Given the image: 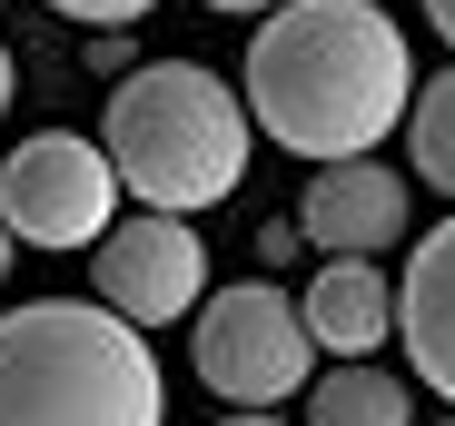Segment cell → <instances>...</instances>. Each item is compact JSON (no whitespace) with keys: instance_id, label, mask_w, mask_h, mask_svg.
<instances>
[{"instance_id":"cell-1","label":"cell","mask_w":455,"mask_h":426,"mask_svg":"<svg viewBox=\"0 0 455 426\" xmlns=\"http://www.w3.org/2000/svg\"><path fill=\"white\" fill-rule=\"evenodd\" d=\"M248 109L297 159H366L396 119H416L406 30L376 0H287L248 40Z\"/></svg>"},{"instance_id":"cell-2","label":"cell","mask_w":455,"mask_h":426,"mask_svg":"<svg viewBox=\"0 0 455 426\" xmlns=\"http://www.w3.org/2000/svg\"><path fill=\"white\" fill-rule=\"evenodd\" d=\"M0 426H169L148 327L109 298H30L0 317Z\"/></svg>"},{"instance_id":"cell-3","label":"cell","mask_w":455,"mask_h":426,"mask_svg":"<svg viewBox=\"0 0 455 426\" xmlns=\"http://www.w3.org/2000/svg\"><path fill=\"white\" fill-rule=\"evenodd\" d=\"M248 129H258V109L228 90L218 69H198V60H148L139 80L109 90V119H100L129 198L169 208V219H198V208L238 198Z\"/></svg>"},{"instance_id":"cell-4","label":"cell","mask_w":455,"mask_h":426,"mask_svg":"<svg viewBox=\"0 0 455 426\" xmlns=\"http://www.w3.org/2000/svg\"><path fill=\"white\" fill-rule=\"evenodd\" d=\"M198 387L228 397V406H277V397H307L317 387V327L297 298H277L267 277H238V288H218L198 317Z\"/></svg>"},{"instance_id":"cell-5","label":"cell","mask_w":455,"mask_h":426,"mask_svg":"<svg viewBox=\"0 0 455 426\" xmlns=\"http://www.w3.org/2000/svg\"><path fill=\"white\" fill-rule=\"evenodd\" d=\"M119 159L109 139H69V129H40L0 159V208H11L20 248H100L119 229Z\"/></svg>"},{"instance_id":"cell-6","label":"cell","mask_w":455,"mask_h":426,"mask_svg":"<svg viewBox=\"0 0 455 426\" xmlns=\"http://www.w3.org/2000/svg\"><path fill=\"white\" fill-rule=\"evenodd\" d=\"M90 277L100 298L139 327H169V317H198L208 308V248L188 219H169V208H129V219L90 248Z\"/></svg>"},{"instance_id":"cell-7","label":"cell","mask_w":455,"mask_h":426,"mask_svg":"<svg viewBox=\"0 0 455 426\" xmlns=\"http://www.w3.org/2000/svg\"><path fill=\"white\" fill-rule=\"evenodd\" d=\"M297 229L327 258H387L406 238V179L387 159H317L307 198H297Z\"/></svg>"},{"instance_id":"cell-8","label":"cell","mask_w":455,"mask_h":426,"mask_svg":"<svg viewBox=\"0 0 455 426\" xmlns=\"http://www.w3.org/2000/svg\"><path fill=\"white\" fill-rule=\"evenodd\" d=\"M396 337L435 397H455V219L435 238H416L406 258V288H396Z\"/></svg>"},{"instance_id":"cell-9","label":"cell","mask_w":455,"mask_h":426,"mask_svg":"<svg viewBox=\"0 0 455 426\" xmlns=\"http://www.w3.org/2000/svg\"><path fill=\"white\" fill-rule=\"evenodd\" d=\"M297 308H307V327H317L327 358H376V337L396 327V288L376 277V258H327Z\"/></svg>"},{"instance_id":"cell-10","label":"cell","mask_w":455,"mask_h":426,"mask_svg":"<svg viewBox=\"0 0 455 426\" xmlns=\"http://www.w3.org/2000/svg\"><path fill=\"white\" fill-rule=\"evenodd\" d=\"M307 426H416V387L387 377L376 358H337L307 387Z\"/></svg>"},{"instance_id":"cell-11","label":"cell","mask_w":455,"mask_h":426,"mask_svg":"<svg viewBox=\"0 0 455 426\" xmlns=\"http://www.w3.org/2000/svg\"><path fill=\"white\" fill-rule=\"evenodd\" d=\"M406 149H416V179L455 198V69L416 90V119H406Z\"/></svg>"},{"instance_id":"cell-12","label":"cell","mask_w":455,"mask_h":426,"mask_svg":"<svg viewBox=\"0 0 455 426\" xmlns=\"http://www.w3.org/2000/svg\"><path fill=\"white\" fill-rule=\"evenodd\" d=\"M60 20H90V30H119V20H148L159 0H50Z\"/></svg>"},{"instance_id":"cell-13","label":"cell","mask_w":455,"mask_h":426,"mask_svg":"<svg viewBox=\"0 0 455 426\" xmlns=\"http://www.w3.org/2000/svg\"><path fill=\"white\" fill-rule=\"evenodd\" d=\"M297 248H307V229H297V219H267V229H258V258H267V268H287Z\"/></svg>"},{"instance_id":"cell-14","label":"cell","mask_w":455,"mask_h":426,"mask_svg":"<svg viewBox=\"0 0 455 426\" xmlns=\"http://www.w3.org/2000/svg\"><path fill=\"white\" fill-rule=\"evenodd\" d=\"M11 100H20V69H11V50H0V119H11Z\"/></svg>"},{"instance_id":"cell-15","label":"cell","mask_w":455,"mask_h":426,"mask_svg":"<svg viewBox=\"0 0 455 426\" xmlns=\"http://www.w3.org/2000/svg\"><path fill=\"white\" fill-rule=\"evenodd\" d=\"M11 258H20V229H11V208H0V277H11Z\"/></svg>"},{"instance_id":"cell-16","label":"cell","mask_w":455,"mask_h":426,"mask_svg":"<svg viewBox=\"0 0 455 426\" xmlns=\"http://www.w3.org/2000/svg\"><path fill=\"white\" fill-rule=\"evenodd\" d=\"M218 426H287V416H267V406H238V416H218Z\"/></svg>"},{"instance_id":"cell-17","label":"cell","mask_w":455,"mask_h":426,"mask_svg":"<svg viewBox=\"0 0 455 426\" xmlns=\"http://www.w3.org/2000/svg\"><path fill=\"white\" fill-rule=\"evenodd\" d=\"M426 20H435V30H445V40H455V0H426Z\"/></svg>"},{"instance_id":"cell-18","label":"cell","mask_w":455,"mask_h":426,"mask_svg":"<svg viewBox=\"0 0 455 426\" xmlns=\"http://www.w3.org/2000/svg\"><path fill=\"white\" fill-rule=\"evenodd\" d=\"M208 11H287V0H208Z\"/></svg>"},{"instance_id":"cell-19","label":"cell","mask_w":455,"mask_h":426,"mask_svg":"<svg viewBox=\"0 0 455 426\" xmlns=\"http://www.w3.org/2000/svg\"><path fill=\"white\" fill-rule=\"evenodd\" d=\"M435 426H455V416H435Z\"/></svg>"}]
</instances>
